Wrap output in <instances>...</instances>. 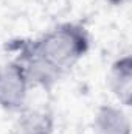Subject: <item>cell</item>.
I'll list each match as a JSON object with an SVG mask.
<instances>
[{"label": "cell", "instance_id": "cell-3", "mask_svg": "<svg viewBox=\"0 0 132 134\" xmlns=\"http://www.w3.org/2000/svg\"><path fill=\"white\" fill-rule=\"evenodd\" d=\"M109 83L110 87L113 91V94L118 97V100L121 101L124 106L131 104V97H132V63L129 56H124L121 59H118L110 70V76H109Z\"/></svg>", "mask_w": 132, "mask_h": 134}, {"label": "cell", "instance_id": "cell-5", "mask_svg": "<svg viewBox=\"0 0 132 134\" xmlns=\"http://www.w3.org/2000/svg\"><path fill=\"white\" fill-rule=\"evenodd\" d=\"M51 120L45 112L28 111L19 119L14 133L16 134H50Z\"/></svg>", "mask_w": 132, "mask_h": 134}, {"label": "cell", "instance_id": "cell-6", "mask_svg": "<svg viewBox=\"0 0 132 134\" xmlns=\"http://www.w3.org/2000/svg\"><path fill=\"white\" fill-rule=\"evenodd\" d=\"M110 3H113V5H123V3H126L128 0H109Z\"/></svg>", "mask_w": 132, "mask_h": 134}, {"label": "cell", "instance_id": "cell-2", "mask_svg": "<svg viewBox=\"0 0 132 134\" xmlns=\"http://www.w3.org/2000/svg\"><path fill=\"white\" fill-rule=\"evenodd\" d=\"M28 76L20 64H9L0 70V106L20 109L27 98Z\"/></svg>", "mask_w": 132, "mask_h": 134}, {"label": "cell", "instance_id": "cell-1", "mask_svg": "<svg viewBox=\"0 0 132 134\" xmlns=\"http://www.w3.org/2000/svg\"><path fill=\"white\" fill-rule=\"evenodd\" d=\"M87 50L86 31L75 25H62L47 33L31 48L30 66L25 73L45 84L47 80L56 78L61 72L71 67Z\"/></svg>", "mask_w": 132, "mask_h": 134}, {"label": "cell", "instance_id": "cell-4", "mask_svg": "<svg viewBox=\"0 0 132 134\" xmlns=\"http://www.w3.org/2000/svg\"><path fill=\"white\" fill-rule=\"evenodd\" d=\"M95 134H129V120L118 108L104 106L95 119Z\"/></svg>", "mask_w": 132, "mask_h": 134}]
</instances>
